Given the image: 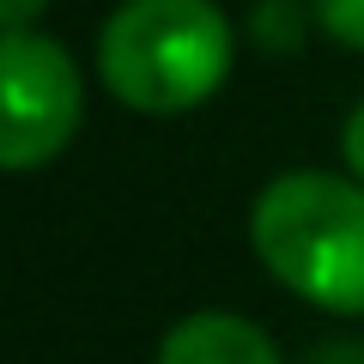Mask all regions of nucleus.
Listing matches in <instances>:
<instances>
[{"label":"nucleus","mask_w":364,"mask_h":364,"mask_svg":"<svg viewBox=\"0 0 364 364\" xmlns=\"http://www.w3.org/2000/svg\"><path fill=\"white\" fill-rule=\"evenodd\" d=\"M255 261L328 316H364V182L334 170H286L249 207Z\"/></svg>","instance_id":"1"},{"label":"nucleus","mask_w":364,"mask_h":364,"mask_svg":"<svg viewBox=\"0 0 364 364\" xmlns=\"http://www.w3.org/2000/svg\"><path fill=\"white\" fill-rule=\"evenodd\" d=\"M237 31L213 0H122L97 31V79L134 116H188L231 79Z\"/></svg>","instance_id":"2"},{"label":"nucleus","mask_w":364,"mask_h":364,"mask_svg":"<svg viewBox=\"0 0 364 364\" xmlns=\"http://www.w3.org/2000/svg\"><path fill=\"white\" fill-rule=\"evenodd\" d=\"M85 116L73 55L43 31H0V170H43L73 146Z\"/></svg>","instance_id":"3"},{"label":"nucleus","mask_w":364,"mask_h":364,"mask_svg":"<svg viewBox=\"0 0 364 364\" xmlns=\"http://www.w3.org/2000/svg\"><path fill=\"white\" fill-rule=\"evenodd\" d=\"M152 364H286L273 334L231 310H195L158 340Z\"/></svg>","instance_id":"4"},{"label":"nucleus","mask_w":364,"mask_h":364,"mask_svg":"<svg viewBox=\"0 0 364 364\" xmlns=\"http://www.w3.org/2000/svg\"><path fill=\"white\" fill-rule=\"evenodd\" d=\"M310 25H316L310 0H255V13H249V37L267 55H298Z\"/></svg>","instance_id":"5"},{"label":"nucleus","mask_w":364,"mask_h":364,"mask_svg":"<svg viewBox=\"0 0 364 364\" xmlns=\"http://www.w3.org/2000/svg\"><path fill=\"white\" fill-rule=\"evenodd\" d=\"M310 13L340 49L364 55V0H310Z\"/></svg>","instance_id":"6"},{"label":"nucleus","mask_w":364,"mask_h":364,"mask_svg":"<svg viewBox=\"0 0 364 364\" xmlns=\"http://www.w3.org/2000/svg\"><path fill=\"white\" fill-rule=\"evenodd\" d=\"M340 158H346V176H358V182H364V97L352 104L346 128H340Z\"/></svg>","instance_id":"7"},{"label":"nucleus","mask_w":364,"mask_h":364,"mask_svg":"<svg viewBox=\"0 0 364 364\" xmlns=\"http://www.w3.org/2000/svg\"><path fill=\"white\" fill-rule=\"evenodd\" d=\"M49 0H0V31H37Z\"/></svg>","instance_id":"8"},{"label":"nucleus","mask_w":364,"mask_h":364,"mask_svg":"<svg viewBox=\"0 0 364 364\" xmlns=\"http://www.w3.org/2000/svg\"><path fill=\"white\" fill-rule=\"evenodd\" d=\"M310 364H364V346H346V340H340V346H322Z\"/></svg>","instance_id":"9"}]
</instances>
